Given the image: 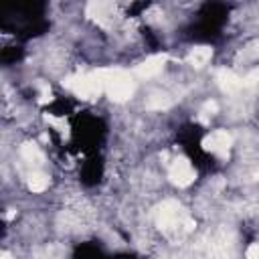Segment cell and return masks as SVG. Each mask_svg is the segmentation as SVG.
Returning a JSON list of instances; mask_svg holds the SVG:
<instances>
[{
    "label": "cell",
    "instance_id": "6da1fadb",
    "mask_svg": "<svg viewBox=\"0 0 259 259\" xmlns=\"http://www.w3.org/2000/svg\"><path fill=\"white\" fill-rule=\"evenodd\" d=\"M65 87H69L77 97L81 99H95L105 91V79H103V69L91 71V73H77L67 77Z\"/></svg>",
    "mask_w": 259,
    "mask_h": 259
},
{
    "label": "cell",
    "instance_id": "7a4b0ae2",
    "mask_svg": "<svg viewBox=\"0 0 259 259\" xmlns=\"http://www.w3.org/2000/svg\"><path fill=\"white\" fill-rule=\"evenodd\" d=\"M154 221H156L158 229L166 231V233H170L182 225H184V231H190L194 227V223L184 214V208L176 200H164L162 204H158V208L154 210Z\"/></svg>",
    "mask_w": 259,
    "mask_h": 259
},
{
    "label": "cell",
    "instance_id": "3957f363",
    "mask_svg": "<svg viewBox=\"0 0 259 259\" xmlns=\"http://www.w3.org/2000/svg\"><path fill=\"white\" fill-rule=\"evenodd\" d=\"M103 79H105V93L111 101L117 103L127 101L136 91V81L123 69H103Z\"/></svg>",
    "mask_w": 259,
    "mask_h": 259
},
{
    "label": "cell",
    "instance_id": "277c9868",
    "mask_svg": "<svg viewBox=\"0 0 259 259\" xmlns=\"http://www.w3.org/2000/svg\"><path fill=\"white\" fill-rule=\"evenodd\" d=\"M231 146H233V136L227 130H214V132L206 134L202 140V148L217 154L219 158H225L229 154Z\"/></svg>",
    "mask_w": 259,
    "mask_h": 259
},
{
    "label": "cell",
    "instance_id": "5b68a950",
    "mask_svg": "<svg viewBox=\"0 0 259 259\" xmlns=\"http://www.w3.org/2000/svg\"><path fill=\"white\" fill-rule=\"evenodd\" d=\"M194 168L192 164L186 160V158H176L172 164H170V170H168V178L174 186H190L194 182Z\"/></svg>",
    "mask_w": 259,
    "mask_h": 259
},
{
    "label": "cell",
    "instance_id": "8992f818",
    "mask_svg": "<svg viewBox=\"0 0 259 259\" xmlns=\"http://www.w3.org/2000/svg\"><path fill=\"white\" fill-rule=\"evenodd\" d=\"M87 16L93 22L107 26L115 16V6L111 2H89L87 4Z\"/></svg>",
    "mask_w": 259,
    "mask_h": 259
},
{
    "label": "cell",
    "instance_id": "52a82bcc",
    "mask_svg": "<svg viewBox=\"0 0 259 259\" xmlns=\"http://www.w3.org/2000/svg\"><path fill=\"white\" fill-rule=\"evenodd\" d=\"M164 63H166V55H152V57H148L146 61H142V63L136 67V75H138L140 79L156 77V75L164 69Z\"/></svg>",
    "mask_w": 259,
    "mask_h": 259
},
{
    "label": "cell",
    "instance_id": "ba28073f",
    "mask_svg": "<svg viewBox=\"0 0 259 259\" xmlns=\"http://www.w3.org/2000/svg\"><path fill=\"white\" fill-rule=\"evenodd\" d=\"M217 85L225 91V93H233V91H237L241 85H243V79H239L233 71H229V69H219L217 71Z\"/></svg>",
    "mask_w": 259,
    "mask_h": 259
},
{
    "label": "cell",
    "instance_id": "9c48e42d",
    "mask_svg": "<svg viewBox=\"0 0 259 259\" xmlns=\"http://www.w3.org/2000/svg\"><path fill=\"white\" fill-rule=\"evenodd\" d=\"M210 57H212V49H210V47H194V49L188 53L186 61H188L192 67L200 69V67H204V65L210 61Z\"/></svg>",
    "mask_w": 259,
    "mask_h": 259
},
{
    "label": "cell",
    "instance_id": "30bf717a",
    "mask_svg": "<svg viewBox=\"0 0 259 259\" xmlns=\"http://www.w3.org/2000/svg\"><path fill=\"white\" fill-rule=\"evenodd\" d=\"M20 156H22L24 162H28L30 166H40L42 160H45L40 148H38L34 142H26V144H22V148H20Z\"/></svg>",
    "mask_w": 259,
    "mask_h": 259
},
{
    "label": "cell",
    "instance_id": "8fae6325",
    "mask_svg": "<svg viewBox=\"0 0 259 259\" xmlns=\"http://www.w3.org/2000/svg\"><path fill=\"white\" fill-rule=\"evenodd\" d=\"M26 186L32 190V192H42L47 186H49V176L45 172H30L28 178H26Z\"/></svg>",
    "mask_w": 259,
    "mask_h": 259
},
{
    "label": "cell",
    "instance_id": "7c38bea8",
    "mask_svg": "<svg viewBox=\"0 0 259 259\" xmlns=\"http://www.w3.org/2000/svg\"><path fill=\"white\" fill-rule=\"evenodd\" d=\"M146 105H148V109H166L172 105V101L166 95H152Z\"/></svg>",
    "mask_w": 259,
    "mask_h": 259
},
{
    "label": "cell",
    "instance_id": "4fadbf2b",
    "mask_svg": "<svg viewBox=\"0 0 259 259\" xmlns=\"http://www.w3.org/2000/svg\"><path fill=\"white\" fill-rule=\"evenodd\" d=\"M217 109H219L217 101H204L202 107H200V113L202 115H212V113H217Z\"/></svg>",
    "mask_w": 259,
    "mask_h": 259
},
{
    "label": "cell",
    "instance_id": "5bb4252c",
    "mask_svg": "<svg viewBox=\"0 0 259 259\" xmlns=\"http://www.w3.org/2000/svg\"><path fill=\"white\" fill-rule=\"evenodd\" d=\"M245 259H259V243H253V245L247 247Z\"/></svg>",
    "mask_w": 259,
    "mask_h": 259
},
{
    "label": "cell",
    "instance_id": "9a60e30c",
    "mask_svg": "<svg viewBox=\"0 0 259 259\" xmlns=\"http://www.w3.org/2000/svg\"><path fill=\"white\" fill-rule=\"evenodd\" d=\"M257 81H259V71H251V73L243 79V85H245V87H251V85H255Z\"/></svg>",
    "mask_w": 259,
    "mask_h": 259
},
{
    "label": "cell",
    "instance_id": "2e32d148",
    "mask_svg": "<svg viewBox=\"0 0 259 259\" xmlns=\"http://www.w3.org/2000/svg\"><path fill=\"white\" fill-rule=\"evenodd\" d=\"M253 180H259V170H257V172L253 174Z\"/></svg>",
    "mask_w": 259,
    "mask_h": 259
}]
</instances>
